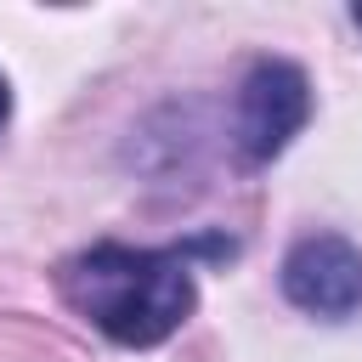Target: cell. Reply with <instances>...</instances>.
Wrapping results in <instances>:
<instances>
[{
  "label": "cell",
  "instance_id": "obj_1",
  "mask_svg": "<svg viewBox=\"0 0 362 362\" xmlns=\"http://www.w3.org/2000/svg\"><path fill=\"white\" fill-rule=\"evenodd\" d=\"M62 300L113 345L147 351L181 334V322L198 311V283L187 249L90 243L62 266Z\"/></svg>",
  "mask_w": 362,
  "mask_h": 362
},
{
  "label": "cell",
  "instance_id": "obj_2",
  "mask_svg": "<svg viewBox=\"0 0 362 362\" xmlns=\"http://www.w3.org/2000/svg\"><path fill=\"white\" fill-rule=\"evenodd\" d=\"M311 119V79L283 62V57H260L249 62L243 85H238V107H232V141L249 164H272Z\"/></svg>",
  "mask_w": 362,
  "mask_h": 362
},
{
  "label": "cell",
  "instance_id": "obj_3",
  "mask_svg": "<svg viewBox=\"0 0 362 362\" xmlns=\"http://www.w3.org/2000/svg\"><path fill=\"white\" fill-rule=\"evenodd\" d=\"M283 294L288 305L345 322L362 311V249L339 232H305L283 255Z\"/></svg>",
  "mask_w": 362,
  "mask_h": 362
},
{
  "label": "cell",
  "instance_id": "obj_4",
  "mask_svg": "<svg viewBox=\"0 0 362 362\" xmlns=\"http://www.w3.org/2000/svg\"><path fill=\"white\" fill-rule=\"evenodd\" d=\"M6 119H11V85H6V74H0V130H6Z\"/></svg>",
  "mask_w": 362,
  "mask_h": 362
},
{
  "label": "cell",
  "instance_id": "obj_5",
  "mask_svg": "<svg viewBox=\"0 0 362 362\" xmlns=\"http://www.w3.org/2000/svg\"><path fill=\"white\" fill-rule=\"evenodd\" d=\"M356 23H362V6H356Z\"/></svg>",
  "mask_w": 362,
  "mask_h": 362
}]
</instances>
